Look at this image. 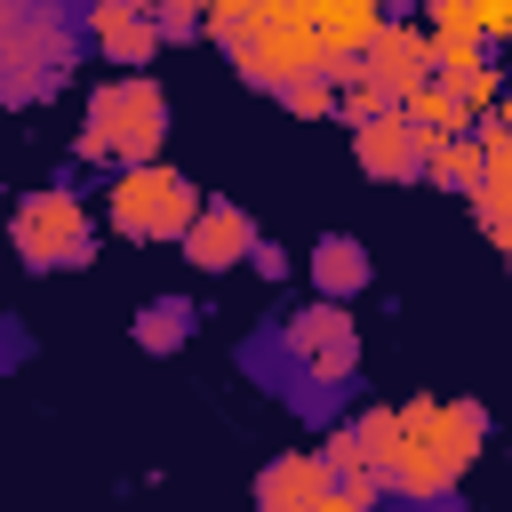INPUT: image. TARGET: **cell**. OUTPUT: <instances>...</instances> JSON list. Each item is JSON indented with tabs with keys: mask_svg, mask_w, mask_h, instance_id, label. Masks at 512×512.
Masks as SVG:
<instances>
[{
	"mask_svg": "<svg viewBox=\"0 0 512 512\" xmlns=\"http://www.w3.org/2000/svg\"><path fill=\"white\" fill-rule=\"evenodd\" d=\"M488 440V408L480 400H432L416 392L408 408H392V448H384V488L408 496V504H440L472 456Z\"/></svg>",
	"mask_w": 512,
	"mask_h": 512,
	"instance_id": "1",
	"label": "cell"
},
{
	"mask_svg": "<svg viewBox=\"0 0 512 512\" xmlns=\"http://www.w3.org/2000/svg\"><path fill=\"white\" fill-rule=\"evenodd\" d=\"M168 144V88L152 72H112L88 112H80V160H112V168H144Z\"/></svg>",
	"mask_w": 512,
	"mask_h": 512,
	"instance_id": "2",
	"label": "cell"
},
{
	"mask_svg": "<svg viewBox=\"0 0 512 512\" xmlns=\"http://www.w3.org/2000/svg\"><path fill=\"white\" fill-rule=\"evenodd\" d=\"M72 64V32L40 0H0V104H40Z\"/></svg>",
	"mask_w": 512,
	"mask_h": 512,
	"instance_id": "3",
	"label": "cell"
},
{
	"mask_svg": "<svg viewBox=\"0 0 512 512\" xmlns=\"http://www.w3.org/2000/svg\"><path fill=\"white\" fill-rule=\"evenodd\" d=\"M104 216H112V232H128V240H184V224L200 216V192H192L184 168L144 160V168H120V176H112Z\"/></svg>",
	"mask_w": 512,
	"mask_h": 512,
	"instance_id": "4",
	"label": "cell"
},
{
	"mask_svg": "<svg viewBox=\"0 0 512 512\" xmlns=\"http://www.w3.org/2000/svg\"><path fill=\"white\" fill-rule=\"evenodd\" d=\"M8 240H16V256L32 264V272H80L88 256H96V224H88V208H80V192H32L16 216H8Z\"/></svg>",
	"mask_w": 512,
	"mask_h": 512,
	"instance_id": "5",
	"label": "cell"
},
{
	"mask_svg": "<svg viewBox=\"0 0 512 512\" xmlns=\"http://www.w3.org/2000/svg\"><path fill=\"white\" fill-rule=\"evenodd\" d=\"M232 64H240V80L248 88H288V80H304V72H320V48H312V32L296 24V16H280V8H264V24L232 48Z\"/></svg>",
	"mask_w": 512,
	"mask_h": 512,
	"instance_id": "6",
	"label": "cell"
},
{
	"mask_svg": "<svg viewBox=\"0 0 512 512\" xmlns=\"http://www.w3.org/2000/svg\"><path fill=\"white\" fill-rule=\"evenodd\" d=\"M384 448H392V408H368V416H352L344 432H328V440H320L328 488L376 504V496H384Z\"/></svg>",
	"mask_w": 512,
	"mask_h": 512,
	"instance_id": "7",
	"label": "cell"
},
{
	"mask_svg": "<svg viewBox=\"0 0 512 512\" xmlns=\"http://www.w3.org/2000/svg\"><path fill=\"white\" fill-rule=\"evenodd\" d=\"M272 8L312 32L320 72H328V64H360L368 40H376V24H384V0H272Z\"/></svg>",
	"mask_w": 512,
	"mask_h": 512,
	"instance_id": "8",
	"label": "cell"
},
{
	"mask_svg": "<svg viewBox=\"0 0 512 512\" xmlns=\"http://www.w3.org/2000/svg\"><path fill=\"white\" fill-rule=\"evenodd\" d=\"M288 352L320 376V384H344L352 368H360V336H352V312L344 304H328V296H312L304 312H288Z\"/></svg>",
	"mask_w": 512,
	"mask_h": 512,
	"instance_id": "9",
	"label": "cell"
},
{
	"mask_svg": "<svg viewBox=\"0 0 512 512\" xmlns=\"http://www.w3.org/2000/svg\"><path fill=\"white\" fill-rule=\"evenodd\" d=\"M424 152H432V136H424L400 104L352 128V160H360L376 184H408V176H424Z\"/></svg>",
	"mask_w": 512,
	"mask_h": 512,
	"instance_id": "10",
	"label": "cell"
},
{
	"mask_svg": "<svg viewBox=\"0 0 512 512\" xmlns=\"http://www.w3.org/2000/svg\"><path fill=\"white\" fill-rule=\"evenodd\" d=\"M360 72L400 104L408 88H424V80H432V32H424V24H408V16H384V24H376V40H368V56H360Z\"/></svg>",
	"mask_w": 512,
	"mask_h": 512,
	"instance_id": "11",
	"label": "cell"
},
{
	"mask_svg": "<svg viewBox=\"0 0 512 512\" xmlns=\"http://www.w3.org/2000/svg\"><path fill=\"white\" fill-rule=\"evenodd\" d=\"M264 232L248 224V208H232V200H200V216L184 224V264L192 272H232V264H248V248H256Z\"/></svg>",
	"mask_w": 512,
	"mask_h": 512,
	"instance_id": "12",
	"label": "cell"
},
{
	"mask_svg": "<svg viewBox=\"0 0 512 512\" xmlns=\"http://www.w3.org/2000/svg\"><path fill=\"white\" fill-rule=\"evenodd\" d=\"M88 40H96L104 64H128V72H144L160 56V24L128 0H88Z\"/></svg>",
	"mask_w": 512,
	"mask_h": 512,
	"instance_id": "13",
	"label": "cell"
},
{
	"mask_svg": "<svg viewBox=\"0 0 512 512\" xmlns=\"http://www.w3.org/2000/svg\"><path fill=\"white\" fill-rule=\"evenodd\" d=\"M320 496H328L320 448H280V456L256 472V512H320Z\"/></svg>",
	"mask_w": 512,
	"mask_h": 512,
	"instance_id": "14",
	"label": "cell"
},
{
	"mask_svg": "<svg viewBox=\"0 0 512 512\" xmlns=\"http://www.w3.org/2000/svg\"><path fill=\"white\" fill-rule=\"evenodd\" d=\"M304 272H312V288H320L328 304H344V296L368 288V248H360L352 232H320L312 256H304Z\"/></svg>",
	"mask_w": 512,
	"mask_h": 512,
	"instance_id": "15",
	"label": "cell"
},
{
	"mask_svg": "<svg viewBox=\"0 0 512 512\" xmlns=\"http://www.w3.org/2000/svg\"><path fill=\"white\" fill-rule=\"evenodd\" d=\"M424 176H432L440 192H456V200H472V192L488 184V160H480V136H432V152H424Z\"/></svg>",
	"mask_w": 512,
	"mask_h": 512,
	"instance_id": "16",
	"label": "cell"
},
{
	"mask_svg": "<svg viewBox=\"0 0 512 512\" xmlns=\"http://www.w3.org/2000/svg\"><path fill=\"white\" fill-rule=\"evenodd\" d=\"M400 112H408L424 136H480V120L464 112V96H456V88H440V80L408 88V96H400Z\"/></svg>",
	"mask_w": 512,
	"mask_h": 512,
	"instance_id": "17",
	"label": "cell"
},
{
	"mask_svg": "<svg viewBox=\"0 0 512 512\" xmlns=\"http://www.w3.org/2000/svg\"><path fill=\"white\" fill-rule=\"evenodd\" d=\"M192 328H200V312H192L184 296H152V304L128 320V336H136L144 352H184V344H192Z\"/></svg>",
	"mask_w": 512,
	"mask_h": 512,
	"instance_id": "18",
	"label": "cell"
},
{
	"mask_svg": "<svg viewBox=\"0 0 512 512\" xmlns=\"http://www.w3.org/2000/svg\"><path fill=\"white\" fill-rule=\"evenodd\" d=\"M264 8H272V0H208V8H200V32L224 40V48H240V40L264 24Z\"/></svg>",
	"mask_w": 512,
	"mask_h": 512,
	"instance_id": "19",
	"label": "cell"
},
{
	"mask_svg": "<svg viewBox=\"0 0 512 512\" xmlns=\"http://www.w3.org/2000/svg\"><path fill=\"white\" fill-rule=\"evenodd\" d=\"M480 64H488L480 40H432V80H440V88H464Z\"/></svg>",
	"mask_w": 512,
	"mask_h": 512,
	"instance_id": "20",
	"label": "cell"
},
{
	"mask_svg": "<svg viewBox=\"0 0 512 512\" xmlns=\"http://www.w3.org/2000/svg\"><path fill=\"white\" fill-rule=\"evenodd\" d=\"M280 104H288L296 120H336V80H328V72H304V80L280 88Z\"/></svg>",
	"mask_w": 512,
	"mask_h": 512,
	"instance_id": "21",
	"label": "cell"
},
{
	"mask_svg": "<svg viewBox=\"0 0 512 512\" xmlns=\"http://www.w3.org/2000/svg\"><path fill=\"white\" fill-rule=\"evenodd\" d=\"M472 224H480L496 248H512V184H480V192H472Z\"/></svg>",
	"mask_w": 512,
	"mask_h": 512,
	"instance_id": "22",
	"label": "cell"
},
{
	"mask_svg": "<svg viewBox=\"0 0 512 512\" xmlns=\"http://www.w3.org/2000/svg\"><path fill=\"white\" fill-rule=\"evenodd\" d=\"M480 160H488V184H512V104L480 120Z\"/></svg>",
	"mask_w": 512,
	"mask_h": 512,
	"instance_id": "23",
	"label": "cell"
},
{
	"mask_svg": "<svg viewBox=\"0 0 512 512\" xmlns=\"http://www.w3.org/2000/svg\"><path fill=\"white\" fill-rule=\"evenodd\" d=\"M424 32H432V40H480L472 0H424Z\"/></svg>",
	"mask_w": 512,
	"mask_h": 512,
	"instance_id": "24",
	"label": "cell"
},
{
	"mask_svg": "<svg viewBox=\"0 0 512 512\" xmlns=\"http://www.w3.org/2000/svg\"><path fill=\"white\" fill-rule=\"evenodd\" d=\"M152 24H160V40H192V32H200V8H192V0H160Z\"/></svg>",
	"mask_w": 512,
	"mask_h": 512,
	"instance_id": "25",
	"label": "cell"
},
{
	"mask_svg": "<svg viewBox=\"0 0 512 512\" xmlns=\"http://www.w3.org/2000/svg\"><path fill=\"white\" fill-rule=\"evenodd\" d=\"M472 24H480V48L512 40V0H472Z\"/></svg>",
	"mask_w": 512,
	"mask_h": 512,
	"instance_id": "26",
	"label": "cell"
},
{
	"mask_svg": "<svg viewBox=\"0 0 512 512\" xmlns=\"http://www.w3.org/2000/svg\"><path fill=\"white\" fill-rule=\"evenodd\" d=\"M248 264H256V280H280L296 256H288V248H272V240H256V248H248Z\"/></svg>",
	"mask_w": 512,
	"mask_h": 512,
	"instance_id": "27",
	"label": "cell"
},
{
	"mask_svg": "<svg viewBox=\"0 0 512 512\" xmlns=\"http://www.w3.org/2000/svg\"><path fill=\"white\" fill-rule=\"evenodd\" d=\"M320 512H376V504H360V496H344V488H328V496H320Z\"/></svg>",
	"mask_w": 512,
	"mask_h": 512,
	"instance_id": "28",
	"label": "cell"
},
{
	"mask_svg": "<svg viewBox=\"0 0 512 512\" xmlns=\"http://www.w3.org/2000/svg\"><path fill=\"white\" fill-rule=\"evenodd\" d=\"M128 8H144V16H152V8H160V0H128Z\"/></svg>",
	"mask_w": 512,
	"mask_h": 512,
	"instance_id": "29",
	"label": "cell"
},
{
	"mask_svg": "<svg viewBox=\"0 0 512 512\" xmlns=\"http://www.w3.org/2000/svg\"><path fill=\"white\" fill-rule=\"evenodd\" d=\"M504 264H512V248H504Z\"/></svg>",
	"mask_w": 512,
	"mask_h": 512,
	"instance_id": "30",
	"label": "cell"
}]
</instances>
